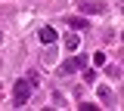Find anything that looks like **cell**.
Returning a JSON list of instances; mask_svg holds the SVG:
<instances>
[{
    "label": "cell",
    "mask_w": 124,
    "mask_h": 111,
    "mask_svg": "<svg viewBox=\"0 0 124 111\" xmlns=\"http://www.w3.org/2000/svg\"><path fill=\"white\" fill-rule=\"evenodd\" d=\"M108 96H112V90H108V86H102V90H99V99H102V102H108Z\"/></svg>",
    "instance_id": "9c48e42d"
},
{
    "label": "cell",
    "mask_w": 124,
    "mask_h": 111,
    "mask_svg": "<svg viewBox=\"0 0 124 111\" xmlns=\"http://www.w3.org/2000/svg\"><path fill=\"white\" fill-rule=\"evenodd\" d=\"M0 43H3V31H0Z\"/></svg>",
    "instance_id": "30bf717a"
},
{
    "label": "cell",
    "mask_w": 124,
    "mask_h": 111,
    "mask_svg": "<svg viewBox=\"0 0 124 111\" xmlns=\"http://www.w3.org/2000/svg\"><path fill=\"white\" fill-rule=\"evenodd\" d=\"M78 43H81V37H78V34H65V46L71 49V52L78 49Z\"/></svg>",
    "instance_id": "8992f818"
},
{
    "label": "cell",
    "mask_w": 124,
    "mask_h": 111,
    "mask_svg": "<svg viewBox=\"0 0 124 111\" xmlns=\"http://www.w3.org/2000/svg\"><path fill=\"white\" fill-rule=\"evenodd\" d=\"M78 9H81V16H99V13H106V3L102 0H78Z\"/></svg>",
    "instance_id": "3957f363"
},
{
    "label": "cell",
    "mask_w": 124,
    "mask_h": 111,
    "mask_svg": "<svg viewBox=\"0 0 124 111\" xmlns=\"http://www.w3.org/2000/svg\"><path fill=\"white\" fill-rule=\"evenodd\" d=\"M65 22H68L71 28H87V31H90V22H87V16H84V19H65Z\"/></svg>",
    "instance_id": "5b68a950"
},
{
    "label": "cell",
    "mask_w": 124,
    "mask_h": 111,
    "mask_svg": "<svg viewBox=\"0 0 124 111\" xmlns=\"http://www.w3.org/2000/svg\"><path fill=\"white\" fill-rule=\"evenodd\" d=\"M37 37H40V43H46V46H53V43L59 40V34H56V28H50V25H44Z\"/></svg>",
    "instance_id": "277c9868"
},
{
    "label": "cell",
    "mask_w": 124,
    "mask_h": 111,
    "mask_svg": "<svg viewBox=\"0 0 124 111\" xmlns=\"http://www.w3.org/2000/svg\"><path fill=\"white\" fill-rule=\"evenodd\" d=\"M93 65H96V68L106 65V52H96V56H93Z\"/></svg>",
    "instance_id": "ba28073f"
},
{
    "label": "cell",
    "mask_w": 124,
    "mask_h": 111,
    "mask_svg": "<svg viewBox=\"0 0 124 111\" xmlns=\"http://www.w3.org/2000/svg\"><path fill=\"white\" fill-rule=\"evenodd\" d=\"M81 68H87V56H71V59L59 68V77H68V74H75Z\"/></svg>",
    "instance_id": "7a4b0ae2"
},
{
    "label": "cell",
    "mask_w": 124,
    "mask_h": 111,
    "mask_svg": "<svg viewBox=\"0 0 124 111\" xmlns=\"http://www.w3.org/2000/svg\"><path fill=\"white\" fill-rule=\"evenodd\" d=\"M34 86H37V77H34V74H25V77L16 80V86H13V108H25V105H28Z\"/></svg>",
    "instance_id": "6da1fadb"
},
{
    "label": "cell",
    "mask_w": 124,
    "mask_h": 111,
    "mask_svg": "<svg viewBox=\"0 0 124 111\" xmlns=\"http://www.w3.org/2000/svg\"><path fill=\"white\" fill-rule=\"evenodd\" d=\"M84 80L93 83V80H96V68H87V71H84Z\"/></svg>",
    "instance_id": "52a82bcc"
}]
</instances>
